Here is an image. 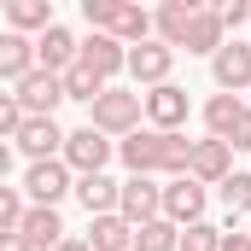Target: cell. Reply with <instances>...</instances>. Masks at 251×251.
Segmentation results:
<instances>
[{
	"label": "cell",
	"mask_w": 251,
	"mask_h": 251,
	"mask_svg": "<svg viewBox=\"0 0 251 251\" xmlns=\"http://www.w3.org/2000/svg\"><path fill=\"white\" fill-rule=\"evenodd\" d=\"M117 158H123L128 176H187V158H193V140L187 134H158V128H134L117 140Z\"/></svg>",
	"instance_id": "obj_1"
},
{
	"label": "cell",
	"mask_w": 251,
	"mask_h": 251,
	"mask_svg": "<svg viewBox=\"0 0 251 251\" xmlns=\"http://www.w3.org/2000/svg\"><path fill=\"white\" fill-rule=\"evenodd\" d=\"M140 123H146L140 94H134V88H117V82L88 105V128H94V134H105V140H123V134H134Z\"/></svg>",
	"instance_id": "obj_2"
},
{
	"label": "cell",
	"mask_w": 251,
	"mask_h": 251,
	"mask_svg": "<svg viewBox=\"0 0 251 251\" xmlns=\"http://www.w3.org/2000/svg\"><path fill=\"white\" fill-rule=\"evenodd\" d=\"M140 111H146V128H158V134H181L193 100H187L181 82H164V88H146V94H140Z\"/></svg>",
	"instance_id": "obj_3"
},
{
	"label": "cell",
	"mask_w": 251,
	"mask_h": 251,
	"mask_svg": "<svg viewBox=\"0 0 251 251\" xmlns=\"http://www.w3.org/2000/svg\"><path fill=\"white\" fill-rule=\"evenodd\" d=\"M59 158H64L70 176H100V170L117 158V140H105V134H94V128L82 123V128L64 134V152H59Z\"/></svg>",
	"instance_id": "obj_4"
},
{
	"label": "cell",
	"mask_w": 251,
	"mask_h": 251,
	"mask_svg": "<svg viewBox=\"0 0 251 251\" xmlns=\"http://www.w3.org/2000/svg\"><path fill=\"white\" fill-rule=\"evenodd\" d=\"M117 216H123L128 228L158 222V216H164V181H158V176H128L123 187H117Z\"/></svg>",
	"instance_id": "obj_5"
},
{
	"label": "cell",
	"mask_w": 251,
	"mask_h": 251,
	"mask_svg": "<svg viewBox=\"0 0 251 251\" xmlns=\"http://www.w3.org/2000/svg\"><path fill=\"white\" fill-rule=\"evenodd\" d=\"M70 170H64V158H47V164H29L24 170V204H41V210H59V199H70Z\"/></svg>",
	"instance_id": "obj_6"
},
{
	"label": "cell",
	"mask_w": 251,
	"mask_h": 251,
	"mask_svg": "<svg viewBox=\"0 0 251 251\" xmlns=\"http://www.w3.org/2000/svg\"><path fill=\"white\" fill-rule=\"evenodd\" d=\"M210 76H216V94H251V41L228 35L210 53Z\"/></svg>",
	"instance_id": "obj_7"
},
{
	"label": "cell",
	"mask_w": 251,
	"mask_h": 251,
	"mask_svg": "<svg viewBox=\"0 0 251 251\" xmlns=\"http://www.w3.org/2000/svg\"><path fill=\"white\" fill-rule=\"evenodd\" d=\"M170 70H176V53H170L164 41H140V47H128L123 76L134 82V94H146V88H164V82H170Z\"/></svg>",
	"instance_id": "obj_8"
},
{
	"label": "cell",
	"mask_w": 251,
	"mask_h": 251,
	"mask_svg": "<svg viewBox=\"0 0 251 251\" xmlns=\"http://www.w3.org/2000/svg\"><path fill=\"white\" fill-rule=\"evenodd\" d=\"M204 204H210V187H199L193 176H170L164 181V222L193 228V222H204Z\"/></svg>",
	"instance_id": "obj_9"
},
{
	"label": "cell",
	"mask_w": 251,
	"mask_h": 251,
	"mask_svg": "<svg viewBox=\"0 0 251 251\" xmlns=\"http://www.w3.org/2000/svg\"><path fill=\"white\" fill-rule=\"evenodd\" d=\"M187 176L199 181V187H222L228 176H234V146L228 140H193V158H187Z\"/></svg>",
	"instance_id": "obj_10"
},
{
	"label": "cell",
	"mask_w": 251,
	"mask_h": 251,
	"mask_svg": "<svg viewBox=\"0 0 251 251\" xmlns=\"http://www.w3.org/2000/svg\"><path fill=\"white\" fill-rule=\"evenodd\" d=\"M12 100L24 105V117H53L64 105V82L53 76V70H29L18 88H12Z\"/></svg>",
	"instance_id": "obj_11"
},
{
	"label": "cell",
	"mask_w": 251,
	"mask_h": 251,
	"mask_svg": "<svg viewBox=\"0 0 251 251\" xmlns=\"http://www.w3.org/2000/svg\"><path fill=\"white\" fill-rule=\"evenodd\" d=\"M12 152H24L29 164H47V158L64 152V128L53 117H24V128L12 134Z\"/></svg>",
	"instance_id": "obj_12"
},
{
	"label": "cell",
	"mask_w": 251,
	"mask_h": 251,
	"mask_svg": "<svg viewBox=\"0 0 251 251\" xmlns=\"http://www.w3.org/2000/svg\"><path fill=\"white\" fill-rule=\"evenodd\" d=\"M76 53H82V41H76L64 24H53V29H41V35H35V70H53V76H64V70L76 64Z\"/></svg>",
	"instance_id": "obj_13"
},
{
	"label": "cell",
	"mask_w": 251,
	"mask_h": 251,
	"mask_svg": "<svg viewBox=\"0 0 251 251\" xmlns=\"http://www.w3.org/2000/svg\"><path fill=\"white\" fill-rule=\"evenodd\" d=\"M76 59H82L94 76H100V82H105V88H111V82L123 76V64H128V47H123V41H111V35H88Z\"/></svg>",
	"instance_id": "obj_14"
},
{
	"label": "cell",
	"mask_w": 251,
	"mask_h": 251,
	"mask_svg": "<svg viewBox=\"0 0 251 251\" xmlns=\"http://www.w3.org/2000/svg\"><path fill=\"white\" fill-rule=\"evenodd\" d=\"M193 12H199V0H164L158 12H152V41H164L170 53H181V41H187V24Z\"/></svg>",
	"instance_id": "obj_15"
},
{
	"label": "cell",
	"mask_w": 251,
	"mask_h": 251,
	"mask_svg": "<svg viewBox=\"0 0 251 251\" xmlns=\"http://www.w3.org/2000/svg\"><path fill=\"white\" fill-rule=\"evenodd\" d=\"M222 41H228V29H222L216 6H204V0H199V12H193V24H187V41H181V53H193V59H210Z\"/></svg>",
	"instance_id": "obj_16"
},
{
	"label": "cell",
	"mask_w": 251,
	"mask_h": 251,
	"mask_svg": "<svg viewBox=\"0 0 251 251\" xmlns=\"http://www.w3.org/2000/svg\"><path fill=\"white\" fill-rule=\"evenodd\" d=\"M117 187H123V181H117V176H105V170H100V176H76V181H70L76 204H82L88 216H111V210H117Z\"/></svg>",
	"instance_id": "obj_17"
},
{
	"label": "cell",
	"mask_w": 251,
	"mask_h": 251,
	"mask_svg": "<svg viewBox=\"0 0 251 251\" xmlns=\"http://www.w3.org/2000/svg\"><path fill=\"white\" fill-rule=\"evenodd\" d=\"M18 234H24V246H29V251H53L64 234H70V228H64V216H59V210H41V204H29V210H24V222H18Z\"/></svg>",
	"instance_id": "obj_18"
},
{
	"label": "cell",
	"mask_w": 251,
	"mask_h": 251,
	"mask_svg": "<svg viewBox=\"0 0 251 251\" xmlns=\"http://www.w3.org/2000/svg\"><path fill=\"white\" fill-rule=\"evenodd\" d=\"M59 24V12H53V0H6V29L12 35H41V29H53Z\"/></svg>",
	"instance_id": "obj_19"
},
{
	"label": "cell",
	"mask_w": 251,
	"mask_h": 251,
	"mask_svg": "<svg viewBox=\"0 0 251 251\" xmlns=\"http://www.w3.org/2000/svg\"><path fill=\"white\" fill-rule=\"evenodd\" d=\"M29 70H35V41H29V35L0 29V82H6V88H18Z\"/></svg>",
	"instance_id": "obj_20"
},
{
	"label": "cell",
	"mask_w": 251,
	"mask_h": 251,
	"mask_svg": "<svg viewBox=\"0 0 251 251\" xmlns=\"http://www.w3.org/2000/svg\"><path fill=\"white\" fill-rule=\"evenodd\" d=\"M82 240H88V251H128L134 246V228L111 210V216H88V234Z\"/></svg>",
	"instance_id": "obj_21"
},
{
	"label": "cell",
	"mask_w": 251,
	"mask_h": 251,
	"mask_svg": "<svg viewBox=\"0 0 251 251\" xmlns=\"http://www.w3.org/2000/svg\"><path fill=\"white\" fill-rule=\"evenodd\" d=\"M105 35H111V41H123V47H140V41H152V12H146V6H134V0H123Z\"/></svg>",
	"instance_id": "obj_22"
},
{
	"label": "cell",
	"mask_w": 251,
	"mask_h": 251,
	"mask_svg": "<svg viewBox=\"0 0 251 251\" xmlns=\"http://www.w3.org/2000/svg\"><path fill=\"white\" fill-rule=\"evenodd\" d=\"M240 111H246L240 94H210V100H204V128H210V140H228L234 123H240Z\"/></svg>",
	"instance_id": "obj_23"
},
{
	"label": "cell",
	"mask_w": 251,
	"mask_h": 251,
	"mask_svg": "<svg viewBox=\"0 0 251 251\" xmlns=\"http://www.w3.org/2000/svg\"><path fill=\"white\" fill-rule=\"evenodd\" d=\"M59 82H64V100H82V105H94V100L105 94V82H100V76H94V70H88L82 59L70 64V70H64Z\"/></svg>",
	"instance_id": "obj_24"
},
{
	"label": "cell",
	"mask_w": 251,
	"mask_h": 251,
	"mask_svg": "<svg viewBox=\"0 0 251 251\" xmlns=\"http://www.w3.org/2000/svg\"><path fill=\"white\" fill-rule=\"evenodd\" d=\"M176 234H181V228H176V222H164V216H158V222H140L128 251H176Z\"/></svg>",
	"instance_id": "obj_25"
},
{
	"label": "cell",
	"mask_w": 251,
	"mask_h": 251,
	"mask_svg": "<svg viewBox=\"0 0 251 251\" xmlns=\"http://www.w3.org/2000/svg\"><path fill=\"white\" fill-rule=\"evenodd\" d=\"M176 251H222V228L204 216V222H193V228L176 234Z\"/></svg>",
	"instance_id": "obj_26"
},
{
	"label": "cell",
	"mask_w": 251,
	"mask_h": 251,
	"mask_svg": "<svg viewBox=\"0 0 251 251\" xmlns=\"http://www.w3.org/2000/svg\"><path fill=\"white\" fill-rule=\"evenodd\" d=\"M222 204H228V216H251V170H234L228 181H222Z\"/></svg>",
	"instance_id": "obj_27"
},
{
	"label": "cell",
	"mask_w": 251,
	"mask_h": 251,
	"mask_svg": "<svg viewBox=\"0 0 251 251\" xmlns=\"http://www.w3.org/2000/svg\"><path fill=\"white\" fill-rule=\"evenodd\" d=\"M24 193L18 187H0V234H18V222H24Z\"/></svg>",
	"instance_id": "obj_28"
},
{
	"label": "cell",
	"mask_w": 251,
	"mask_h": 251,
	"mask_svg": "<svg viewBox=\"0 0 251 251\" xmlns=\"http://www.w3.org/2000/svg\"><path fill=\"white\" fill-rule=\"evenodd\" d=\"M18 128H24V105H18V100L0 88V140H12Z\"/></svg>",
	"instance_id": "obj_29"
},
{
	"label": "cell",
	"mask_w": 251,
	"mask_h": 251,
	"mask_svg": "<svg viewBox=\"0 0 251 251\" xmlns=\"http://www.w3.org/2000/svg\"><path fill=\"white\" fill-rule=\"evenodd\" d=\"M216 18H222V29H240V24H251V0H228V6H216Z\"/></svg>",
	"instance_id": "obj_30"
},
{
	"label": "cell",
	"mask_w": 251,
	"mask_h": 251,
	"mask_svg": "<svg viewBox=\"0 0 251 251\" xmlns=\"http://www.w3.org/2000/svg\"><path fill=\"white\" fill-rule=\"evenodd\" d=\"M228 146H234V152H251V105L240 111V123H234V134H228Z\"/></svg>",
	"instance_id": "obj_31"
},
{
	"label": "cell",
	"mask_w": 251,
	"mask_h": 251,
	"mask_svg": "<svg viewBox=\"0 0 251 251\" xmlns=\"http://www.w3.org/2000/svg\"><path fill=\"white\" fill-rule=\"evenodd\" d=\"M222 251H251V234H240V228H222Z\"/></svg>",
	"instance_id": "obj_32"
},
{
	"label": "cell",
	"mask_w": 251,
	"mask_h": 251,
	"mask_svg": "<svg viewBox=\"0 0 251 251\" xmlns=\"http://www.w3.org/2000/svg\"><path fill=\"white\" fill-rule=\"evenodd\" d=\"M6 176H12V140H0V187H6Z\"/></svg>",
	"instance_id": "obj_33"
},
{
	"label": "cell",
	"mask_w": 251,
	"mask_h": 251,
	"mask_svg": "<svg viewBox=\"0 0 251 251\" xmlns=\"http://www.w3.org/2000/svg\"><path fill=\"white\" fill-rule=\"evenodd\" d=\"M53 251H88V240H82V234H64V240H59Z\"/></svg>",
	"instance_id": "obj_34"
},
{
	"label": "cell",
	"mask_w": 251,
	"mask_h": 251,
	"mask_svg": "<svg viewBox=\"0 0 251 251\" xmlns=\"http://www.w3.org/2000/svg\"><path fill=\"white\" fill-rule=\"evenodd\" d=\"M0 251H29V246H24V234H0Z\"/></svg>",
	"instance_id": "obj_35"
}]
</instances>
